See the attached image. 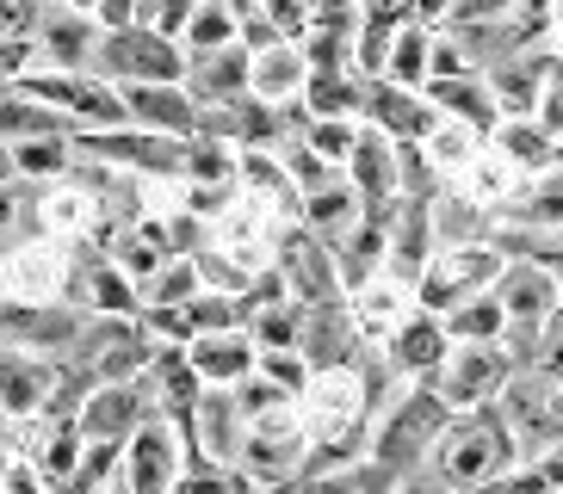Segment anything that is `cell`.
Instances as JSON below:
<instances>
[{"label": "cell", "instance_id": "cell-1", "mask_svg": "<svg viewBox=\"0 0 563 494\" xmlns=\"http://www.w3.org/2000/svg\"><path fill=\"white\" fill-rule=\"evenodd\" d=\"M93 75H106V81H118V87H131V81H186V44L167 37L162 25L100 32Z\"/></svg>", "mask_w": 563, "mask_h": 494}, {"label": "cell", "instance_id": "cell-2", "mask_svg": "<svg viewBox=\"0 0 563 494\" xmlns=\"http://www.w3.org/2000/svg\"><path fill=\"white\" fill-rule=\"evenodd\" d=\"M32 44H37V68H93L100 19L87 7H68V0H44V13L32 25Z\"/></svg>", "mask_w": 563, "mask_h": 494}, {"label": "cell", "instance_id": "cell-3", "mask_svg": "<svg viewBox=\"0 0 563 494\" xmlns=\"http://www.w3.org/2000/svg\"><path fill=\"white\" fill-rule=\"evenodd\" d=\"M81 334V315L75 310H56V303H0V346L13 352H63L68 340Z\"/></svg>", "mask_w": 563, "mask_h": 494}, {"label": "cell", "instance_id": "cell-4", "mask_svg": "<svg viewBox=\"0 0 563 494\" xmlns=\"http://www.w3.org/2000/svg\"><path fill=\"white\" fill-rule=\"evenodd\" d=\"M249 68H254V49L235 37L223 49H186V93L199 105H223V99H242L249 93Z\"/></svg>", "mask_w": 563, "mask_h": 494}, {"label": "cell", "instance_id": "cell-5", "mask_svg": "<svg viewBox=\"0 0 563 494\" xmlns=\"http://www.w3.org/2000/svg\"><path fill=\"white\" fill-rule=\"evenodd\" d=\"M124 105H131V124H143V131H162V136L199 131V99L186 93V81H131Z\"/></svg>", "mask_w": 563, "mask_h": 494}, {"label": "cell", "instance_id": "cell-6", "mask_svg": "<svg viewBox=\"0 0 563 494\" xmlns=\"http://www.w3.org/2000/svg\"><path fill=\"white\" fill-rule=\"evenodd\" d=\"M124 476H131V494H167L180 482V445L162 420H143L131 433V451H124Z\"/></svg>", "mask_w": 563, "mask_h": 494}, {"label": "cell", "instance_id": "cell-7", "mask_svg": "<svg viewBox=\"0 0 563 494\" xmlns=\"http://www.w3.org/2000/svg\"><path fill=\"white\" fill-rule=\"evenodd\" d=\"M514 451H508V433L496 427V420H464L459 433H452V445H446V476L452 482H489L508 463Z\"/></svg>", "mask_w": 563, "mask_h": 494}, {"label": "cell", "instance_id": "cell-8", "mask_svg": "<svg viewBox=\"0 0 563 494\" xmlns=\"http://www.w3.org/2000/svg\"><path fill=\"white\" fill-rule=\"evenodd\" d=\"M81 439L87 445H124L136 427H143V402H136L131 383H106V390H93L81 402Z\"/></svg>", "mask_w": 563, "mask_h": 494}, {"label": "cell", "instance_id": "cell-9", "mask_svg": "<svg viewBox=\"0 0 563 494\" xmlns=\"http://www.w3.org/2000/svg\"><path fill=\"white\" fill-rule=\"evenodd\" d=\"M310 81V56L298 44H273V49H254V68H249V93L266 99V105H285L291 93H303Z\"/></svg>", "mask_w": 563, "mask_h": 494}, {"label": "cell", "instance_id": "cell-10", "mask_svg": "<svg viewBox=\"0 0 563 494\" xmlns=\"http://www.w3.org/2000/svg\"><path fill=\"white\" fill-rule=\"evenodd\" d=\"M440 414H446V408H440L433 395H409V402H402V414L378 433V463H384V470H402V463H409L415 451L433 439Z\"/></svg>", "mask_w": 563, "mask_h": 494}, {"label": "cell", "instance_id": "cell-11", "mask_svg": "<svg viewBox=\"0 0 563 494\" xmlns=\"http://www.w3.org/2000/svg\"><path fill=\"white\" fill-rule=\"evenodd\" d=\"M254 364V340L235 328H217V334H199L192 340V371H199L205 383H242Z\"/></svg>", "mask_w": 563, "mask_h": 494}, {"label": "cell", "instance_id": "cell-12", "mask_svg": "<svg viewBox=\"0 0 563 494\" xmlns=\"http://www.w3.org/2000/svg\"><path fill=\"white\" fill-rule=\"evenodd\" d=\"M0 279H7V291L25 296V303H44V296H56V284H63V254L44 242L19 247L13 260L0 266Z\"/></svg>", "mask_w": 563, "mask_h": 494}, {"label": "cell", "instance_id": "cell-13", "mask_svg": "<svg viewBox=\"0 0 563 494\" xmlns=\"http://www.w3.org/2000/svg\"><path fill=\"white\" fill-rule=\"evenodd\" d=\"M44 395H51V371L32 364V352L0 346V408L7 414H32V408H44Z\"/></svg>", "mask_w": 563, "mask_h": 494}, {"label": "cell", "instance_id": "cell-14", "mask_svg": "<svg viewBox=\"0 0 563 494\" xmlns=\"http://www.w3.org/2000/svg\"><path fill=\"white\" fill-rule=\"evenodd\" d=\"M365 105H372V124L378 131H397V136H428L440 117H433V105H415L409 93H402V81H372L365 87Z\"/></svg>", "mask_w": 563, "mask_h": 494}, {"label": "cell", "instance_id": "cell-15", "mask_svg": "<svg viewBox=\"0 0 563 494\" xmlns=\"http://www.w3.org/2000/svg\"><path fill=\"white\" fill-rule=\"evenodd\" d=\"M514 427L532 433V439H563V390H551V383H514Z\"/></svg>", "mask_w": 563, "mask_h": 494}, {"label": "cell", "instance_id": "cell-16", "mask_svg": "<svg viewBox=\"0 0 563 494\" xmlns=\"http://www.w3.org/2000/svg\"><path fill=\"white\" fill-rule=\"evenodd\" d=\"M347 167H353V192L372 198V204H378V198H390V186H397V155H390L384 131H360Z\"/></svg>", "mask_w": 563, "mask_h": 494}, {"label": "cell", "instance_id": "cell-17", "mask_svg": "<svg viewBox=\"0 0 563 494\" xmlns=\"http://www.w3.org/2000/svg\"><path fill=\"white\" fill-rule=\"evenodd\" d=\"M285 279L303 291V303H329V284H334V272H329V254H322V242L316 235H291V247H285Z\"/></svg>", "mask_w": 563, "mask_h": 494}, {"label": "cell", "instance_id": "cell-18", "mask_svg": "<svg viewBox=\"0 0 563 494\" xmlns=\"http://www.w3.org/2000/svg\"><path fill=\"white\" fill-rule=\"evenodd\" d=\"M235 414H242V408H235L223 390H217V395H199V408H192V427L205 433V451H211L217 463H223V458H242V439H235Z\"/></svg>", "mask_w": 563, "mask_h": 494}, {"label": "cell", "instance_id": "cell-19", "mask_svg": "<svg viewBox=\"0 0 563 494\" xmlns=\"http://www.w3.org/2000/svg\"><path fill=\"white\" fill-rule=\"evenodd\" d=\"M235 37H242V13H235L230 0H199L192 19H186L180 44L186 49H223V44H235Z\"/></svg>", "mask_w": 563, "mask_h": 494}, {"label": "cell", "instance_id": "cell-20", "mask_svg": "<svg viewBox=\"0 0 563 494\" xmlns=\"http://www.w3.org/2000/svg\"><path fill=\"white\" fill-rule=\"evenodd\" d=\"M558 303V284H551L545 266H520L508 284H501V310L520 315V322H539V315Z\"/></svg>", "mask_w": 563, "mask_h": 494}, {"label": "cell", "instance_id": "cell-21", "mask_svg": "<svg viewBox=\"0 0 563 494\" xmlns=\"http://www.w3.org/2000/svg\"><path fill=\"white\" fill-rule=\"evenodd\" d=\"M489 272H496V254H489V247H483V254L471 247V254H464V260H452L440 279H428V303H446L452 291H471V284H483Z\"/></svg>", "mask_w": 563, "mask_h": 494}, {"label": "cell", "instance_id": "cell-22", "mask_svg": "<svg viewBox=\"0 0 563 494\" xmlns=\"http://www.w3.org/2000/svg\"><path fill=\"white\" fill-rule=\"evenodd\" d=\"M501 148H508L520 167H551L558 161V143H551L545 124H508V131H501Z\"/></svg>", "mask_w": 563, "mask_h": 494}, {"label": "cell", "instance_id": "cell-23", "mask_svg": "<svg viewBox=\"0 0 563 494\" xmlns=\"http://www.w3.org/2000/svg\"><path fill=\"white\" fill-rule=\"evenodd\" d=\"M353 186H322V192H310V223L316 229H347L353 223Z\"/></svg>", "mask_w": 563, "mask_h": 494}, {"label": "cell", "instance_id": "cell-24", "mask_svg": "<svg viewBox=\"0 0 563 494\" xmlns=\"http://www.w3.org/2000/svg\"><path fill=\"white\" fill-rule=\"evenodd\" d=\"M496 383H501V359H496V352H464V364L452 371V395H464V402H471L477 390H496Z\"/></svg>", "mask_w": 563, "mask_h": 494}, {"label": "cell", "instance_id": "cell-25", "mask_svg": "<svg viewBox=\"0 0 563 494\" xmlns=\"http://www.w3.org/2000/svg\"><path fill=\"white\" fill-rule=\"evenodd\" d=\"M428 37L421 32H402L397 44H390V56H384V63H390V81H421V75H428Z\"/></svg>", "mask_w": 563, "mask_h": 494}, {"label": "cell", "instance_id": "cell-26", "mask_svg": "<svg viewBox=\"0 0 563 494\" xmlns=\"http://www.w3.org/2000/svg\"><path fill=\"white\" fill-rule=\"evenodd\" d=\"M353 143H360V131H353V124H341V117H316V124H310V148H316L329 167L347 161Z\"/></svg>", "mask_w": 563, "mask_h": 494}, {"label": "cell", "instance_id": "cell-27", "mask_svg": "<svg viewBox=\"0 0 563 494\" xmlns=\"http://www.w3.org/2000/svg\"><path fill=\"white\" fill-rule=\"evenodd\" d=\"M254 7H261L266 19H273V25H279L285 37H298V32H310V0H254Z\"/></svg>", "mask_w": 563, "mask_h": 494}, {"label": "cell", "instance_id": "cell-28", "mask_svg": "<svg viewBox=\"0 0 563 494\" xmlns=\"http://www.w3.org/2000/svg\"><path fill=\"white\" fill-rule=\"evenodd\" d=\"M527 216H532V223H551V229H563V173H551V180L527 198Z\"/></svg>", "mask_w": 563, "mask_h": 494}, {"label": "cell", "instance_id": "cell-29", "mask_svg": "<svg viewBox=\"0 0 563 494\" xmlns=\"http://www.w3.org/2000/svg\"><path fill=\"white\" fill-rule=\"evenodd\" d=\"M44 0H0V37H32Z\"/></svg>", "mask_w": 563, "mask_h": 494}, {"label": "cell", "instance_id": "cell-30", "mask_svg": "<svg viewBox=\"0 0 563 494\" xmlns=\"http://www.w3.org/2000/svg\"><path fill=\"white\" fill-rule=\"evenodd\" d=\"M167 494H230V476H223L217 463H192V470H186Z\"/></svg>", "mask_w": 563, "mask_h": 494}, {"label": "cell", "instance_id": "cell-31", "mask_svg": "<svg viewBox=\"0 0 563 494\" xmlns=\"http://www.w3.org/2000/svg\"><path fill=\"white\" fill-rule=\"evenodd\" d=\"M440 346H446V340H440V328L421 322V328L402 334V359H409V364H433V359H440Z\"/></svg>", "mask_w": 563, "mask_h": 494}, {"label": "cell", "instance_id": "cell-32", "mask_svg": "<svg viewBox=\"0 0 563 494\" xmlns=\"http://www.w3.org/2000/svg\"><path fill=\"white\" fill-rule=\"evenodd\" d=\"M501 315H508L501 303H483V310H464V315H459V334H471V340H483V334H496V328H501Z\"/></svg>", "mask_w": 563, "mask_h": 494}, {"label": "cell", "instance_id": "cell-33", "mask_svg": "<svg viewBox=\"0 0 563 494\" xmlns=\"http://www.w3.org/2000/svg\"><path fill=\"white\" fill-rule=\"evenodd\" d=\"M266 378L285 383V390H298V383H303V364H298V359H279V352H266Z\"/></svg>", "mask_w": 563, "mask_h": 494}, {"label": "cell", "instance_id": "cell-34", "mask_svg": "<svg viewBox=\"0 0 563 494\" xmlns=\"http://www.w3.org/2000/svg\"><path fill=\"white\" fill-rule=\"evenodd\" d=\"M19 229V198H13V186H0V242Z\"/></svg>", "mask_w": 563, "mask_h": 494}, {"label": "cell", "instance_id": "cell-35", "mask_svg": "<svg viewBox=\"0 0 563 494\" xmlns=\"http://www.w3.org/2000/svg\"><path fill=\"white\" fill-rule=\"evenodd\" d=\"M19 180V161H13V143H0V186Z\"/></svg>", "mask_w": 563, "mask_h": 494}, {"label": "cell", "instance_id": "cell-36", "mask_svg": "<svg viewBox=\"0 0 563 494\" xmlns=\"http://www.w3.org/2000/svg\"><path fill=\"white\" fill-rule=\"evenodd\" d=\"M415 13H421V19H433V13H446V0H415Z\"/></svg>", "mask_w": 563, "mask_h": 494}, {"label": "cell", "instance_id": "cell-37", "mask_svg": "<svg viewBox=\"0 0 563 494\" xmlns=\"http://www.w3.org/2000/svg\"><path fill=\"white\" fill-rule=\"evenodd\" d=\"M551 378H563V340L551 346Z\"/></svg>", "mask_w": 563, "mask_h": 494}, {"label": "cell", "instance_id": "cell-38", "mask_svg": "<svg viewBox=\"0 0 563 494\" xmlns=\"http://www.w3.org/2000/svg\"><path fill=\"white\" fill-rule=\"evenodd\" d=\"M7 470H13V463H7V451H0V494H7Z\"/></svg>", "mask_w": 563, "mask_h": 494}, {"label": "cell", "instance_id": "cell-39", "mask_svg": "<svg viewBox=\"0 0 563 494\" xmlns=\"http://www.w3.org/2000/svg\"><path fill=\"white\" fill-rule=\"evenodd\" d=\"M558 25H563V0H558Z\"/></svg>", "mask_w": 563, "mask_h": 494}, {"label": "cell", "instance_id": "cell-40", "mask_svg": "<svg viewBox=\"0 0 563 494\" xmlns=\"http://www.w3.org/2000/svg\"><path fill=\"white\" fill-rule=\"evenodd\" d=\"M558 322H563V310H558Z\"/></svg>", "mask_w": 563, "mask_h": 494}]
</instances>
